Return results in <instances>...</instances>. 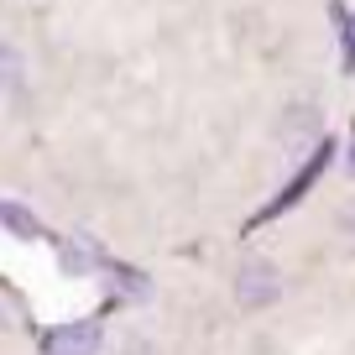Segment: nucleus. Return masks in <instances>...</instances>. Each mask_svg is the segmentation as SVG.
Masks as SVG:
<instances>
[{
  "label": "nucleus",
  "instance_id": "20e7f679",
  "mask_svg": "<svg viewBox=\"0 0 355 355\" xmlns=\"http://www.w3.org/2000/svg\"><path fill=\"white\" fill-rule=\"evenodd\" d=\"M21 73H26V58L16 53L11 42H0V94H6V89H16V84H21Z\"/></svg>",
  "mask_w": 355,
  "mask_h": 355
},
{
  "label": "nucleus",
  "instance_id": "f03ea898",
  "mask_svg": "<svg viewBox=\"0 0 355 355\" xmlns=\"http://www.w3.org/2000/svg\"><path fill=\"white\" fill-rule=\"evenodd\" d=\"M100 345H105L100 319H78V324H63V329L42 334V350L47 355H94Z\"/></svg>",
  "mask_w": 355,
  "mask_h": 355
},
{
  "label": "nucleus",
  "instance_id": "39448f33",
  "mask_svg": "<svg viewBox=\"0 0 355 355\" xmlns=\"http://www.w3.org/2000/svg\"><path fill=\"white\" fill-rule=\"evenodd\" d=\"M0 225H6V230H21V235H37V220L26 209H16L11 199H0Z\"/></svg>",
  "mask_w": 355,
  "mask_h": 355
},
{
  "label": "nucleus",
  "instance_id": "f257e3e1",
  "mask_svg": "<svg viewBox=\"0 0 355 355\" xmlns=\"http://www.w3.org/2000/svg\"><path fill=\"white\" fill-rule=\"evenodd\" d=\"M277 298H282V277H277L272 261H245L241 272H235V303H241L245 313L272 309Z\"/></svg>",
  "mask_w": 355,
  "mask_h": 355
},
{
  "label": "nucleus",
  "instance_id": "7ed1b4c3",
  "mask_svg": "<svg viewBox=\"0 0 355 355\" xmlns=\"http://www.w3.org/2000/svg\"><path fill=\"white\" fill-rule=\"evenodd\" d=\"M313 136H319V110H288V125H282V141L293 146V152H298L303 141H313Z\"/></svg>",
  "mask_w": 355,
  "mask_h": 355
}]
</instances>
